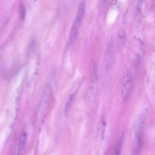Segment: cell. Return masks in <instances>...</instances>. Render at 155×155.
<instances>
[{"instance_id":"obj_2","label":"cell","mask_w":155,"mask_h":155,"mask_svg":"<svg viewBox=\"0 0 155 155\" xmlns=\"http://www.w3.org/2000/svg\"><path fill=\"white\" fill-rule=\"evenodd\" d=\"M40 61L39 55L38 54L35 57L33 67H31L29 64L27 66L25 74L27 84L28 86L32 85L38 74Z\"/></svg>"},{"instance_id":"obj_8","label":"cell","mask_w":155,"mask_h":155,"mask_svg":"<svg viewBox=\"0 0 155 155\" xmlns=\"http://www.w3.org/2000/svg\"><path fill=\"white\" fill-rule=\"evenodd\" d=\"M107 125V121L104 117H102L99 122L97 126V136L101 139H103L104 137L105 128Z\"/></svg>"},{"instance_id":"obj_13","label":"cell","mask_w":155,"mask_h":155,"mask_svg":"<svg viewBox=\"0 0 155 155\" xmlns=\"http://www.w3.org/2000/svg\"><path fill=\"white\" fill-rule=\"evenodd\" d=\"M19 7L20 17L21 19H23L25 16L26 8L25 4L22 0L20 1Z\"/></svg>"},{"instance_id":"obj_19","label":"cell","mask_w":155,"mask_h":155,"mask_svg":"<svg viewBox=\"0 0 155 155\" xmlns=\"http://www.w3.org/2000/svg\"><path fill=\"white\" fill-rule=\"evenodd\" d=\"M117 0H112L110 3V7L112 9H115L117 2Z\"/></svg>"},{"instance_id":"obj_9","label":"cell","mask_w":155,"mask_h":155,"mask_svg":"<svg viewBox=\"0 0 155 155\" xmlns=\"http://www.w3.org/2000/svg\"><path fill=\"white\" fill-rule=\"evenodd\" d=\"M124 137V134L122 132L120 135L117 143L114 148L113 154L114 155H119L121 152L122 142Z\"/></svg>"},{"instance_id":"obj_15","label":"cell","mask_w":155,"mask_h":155,"mask_svg":"<svg viewBox=\"0 0 155 155\" xmlns=\"http://www.w3.org/2000/svg\"><path fill=\"white\" fill-rule=\"evenodd\" d=\"M109 0H101L99 8V13L102 14L104 12L107 6Z\"/></svg>"},{"instance_id":"obj_21","label":"cell","mask_w":155,"mask_h":155,"mask_svg":"<svg viewBox=\"0 0 155 155\" xmlns=\"http://www.w3.org/2000/svg\"><path fill=\"white\" fill-rule=\"evenodd\" d=\"M37 0H34L35 2H36Z\"/></svg>"},{"instance_id":"obj_10","label":"cell","mask_w":155,"mask_h":155,"mask_svg":"<svg viewBox=\"0 0 155 155\" xmlns=\"http://www.w3.org/2000/svg\"><path fill=\"white\" fill-rule=\"evenodd\" d=\"M36 40L35 37H32L30 40L27 51V57L31 58L33 55L35 48Z\"/></svg>"},{"instance_id":"obj_11","label":"cell","mask_w":155,"mask_h":155,"mask_svg":"<svg viewBox=\"0 0 155 155\" xmlns=\"http://www.w3.org/2000/svg\"><path fill=\"white\" fill-rule=\"evenodd\" d=\"M77 91L71 94L66 102L64 107V114L65 117L68 116L72 103L74 99Z\"/></svg>"},{"instance_id":"obj_17","label":"cell","mask_w":155,"mask_h":155,"mask_svg":"<svg viewBox=\"0 0 155 155\" xmlns=\"http://www.w3.org/2000/svg\"><path fill=\"white\" fill-rule=\"evenodd\" d=\"M128 13V10L127 9L124 11L122 18V23L123 25H125L127 22V14Z\"/></svg>"},{"instance_id":"obj_6","label":"cell","mask_w":155,"mask_h":155,"mask_svg":"<svg viewBox=\"0 0 155 155\" xmlns=\"http://www.w3.org/2000/svg\"><path fill=\"white\" fill-rule=\"evenodd\" d=\"M105 57L106 68L109 70L112 66L114 57L113 44L112 40L108 42L107 45Z\"/></svg>"},{"instance_id":"obj_1","label":"cell","mask_w":155,"mask_h":155,"mask_svg":"<svg viewBox=\"0 0 155 155\" xmlns=\"http://www.w3.org/2000/svg\"><path fill=\"white\" fill-rule=\"evenodd\" d=\"M132 81V75L127 67L124 68L121 84V95L122 99L125 101L129 93Z\"/></svg>"},{"instance_id":"obj_4","label":"cell","mask_w":155,"mask_h":155,"mask_svg":"<svg viewBox=\"0 0 155 155\" xmlns=\"http://www.w3.org/2000/svg\"><path fill=\"white\" fill-rule=\"evenodd\" d=\"M82 20L75 18L70 31L67 47L70 48L72 46L77 37L79 29Z\"/></svg>"},{"instance_id":"obj_14","label":"cell","mask_w":155,"mask_h":155,"mask_svg":"<svg viewBox=\"0 0 155 155\" xmlns=\"http://www.w3.org/2000/svg\"><path fill=\"white\" fill-rule=\"evenodd\" d=\"M118 37L122 44L123 45H125L127 40V37L124 30L121 29L119 31L118 33Z\"/></svg>"},{"instance_id":"obj_12","label":"cell","mask_w":155,"mask_h":155,"mask_svg":"<svg viewBox=\"0 0 155 155\" xmlns=\"http://www.w3.org/2000/svg\"><path fill=\"white\" fill-rule=\"evenodd\" d=\"M85 5L84 0L81 2L78 7L76 17L82 20L85 12Z\"/></svg>"},{"instance_id":"obj_18","label":"cell","mask_w":155,"mask_h":155,"mask_svg":"<svg viewBox=\"0 0 155 155\" xmlns=\"http://www.w3.org/2000/svg\"><path fill=\"white\" fill-rule=\"evenodd\" d=\"M141 58L140 55L139 54H137V55L136 57V67L138 68L139 66L140 61Z\"/></svg>"},{"instance_id":"obj_5","label":"cell","mask_w":155,"mask_h":155,"mask_svg":"<svg viewBox=\"0 0 155 155\" xmlns=\"http://www.w3.org/2000/svg\"><path fill=\"white\" fill-rule=\"evenodd\" d=\"M149 111L145 109L140 115L135 128V133L143 136L145 127L148 117Z\"/></svg>"},{"instance_id":"obj_16","label":"cell","mask_w":155,"mask_h":155,"mask_svg":"<svg viewBox=\"0 0 155 155\" xmlns=\"http://www.w3.org/2000/svg\"><path fill=\"white\" fill-rule=\"evenodd\" d=\"M143 2V0H138L137 1L136 5V10L138 13L141 12Z\"/></svg>"},{"instance_id":"obj_3","label":"cell","mask_w":155,"mask_h":155,"mask_svg":"<svg viewBox=\"0 0 155 155\" xmlns=\"http://www.w3.org/2000/svg\"><path fill=\"white\" fill-rule=\"evenodd\" d=\"M95 71H94L92 73L91 83L84 97L85 101L89 104L94 101L97 91V79Z\"/></svg>"},{"instance_id":"obj_20","label":"cell","mask_w":155,"mask_h":155,"mask_svg":"<svg viewBox=\"0 0 155 155\" xmlns=\"http://www.w3.org/2000/svg\"><path fill=\"white\" fill-rule=\"evenodd\" d=\"M122 3L120 2H117L116 5L115 9L117 11L119 10L121 6Z\"/></svg>"},{"instance_id":"obj_7","label":"cell","mask_w":155,"mask_h":155,"mask_svg":"<svg viewBox=\"0 0 155 155\" xmlns=\"http://www.w3.org/2000/svg\"><path fill=\"white\" fill-rule=\"evenodd\" d=\"M27 138V134L25 131L22 132L20 136V140L18 147L17 154L21 155L25 152Z\"/></svg>"}]
</instances>
